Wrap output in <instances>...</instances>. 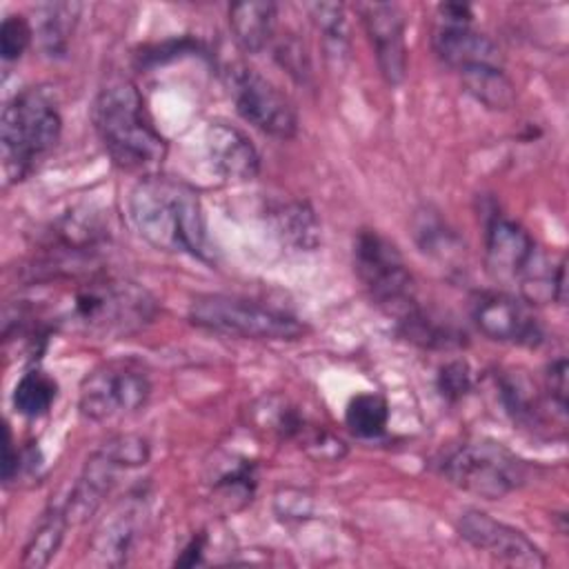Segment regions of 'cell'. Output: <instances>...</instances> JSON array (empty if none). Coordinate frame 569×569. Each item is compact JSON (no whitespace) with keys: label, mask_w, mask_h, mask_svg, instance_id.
Wrapping results in <instances>:
<instances>
[{"label":"cell","mask_w":569,"mask_h":569,"mask_svg":"<svg viewBox=\"0 0 569 569\" xmlns=\"http://www.w3.org/2000/svg\"><path fill=\"white\" fill-rule=\"evenodd\" d=\"M156 298L138 282L109 273L73 278L56 298L20 311L33 329H62L87 338L118 340L138 333L156 316Z\"/></svg>","instance_id":"obj_1"},{"label":"cell","mask_w":569,"mask_h":569,"mask_svg":"<svg viewBox=\"0 0 569 569\" xmlns=\"http://www.w3.org/2000/svg\"><path fill=\"white\" fill-rule=\"evenodd\" d=\"M133 229L151 247L169 253L207 258V227L198 191L169 176H142L129 193Z\"/></svg>","instance_id":"obj_2"},{"label":"cell","mask_w":569,"mask_h":569,"mask_svg":"<svg viewBox=\"0 0 569 569\" xmlns=\"http://www.w3.org/2000/svg\"><path fill=\"white\" fill-rule=\"evenodd\" d=\"M91 122L113 164L142 176L158 173L167 158V140L153 127L133 82H107L91 104Z\"/></svg>","instance_id":"obj_3"},{"label":"cell","mask_w":569,"mask_h":569,"mask_svg":"<svg viewBox=\"0 0 569 569\" xmlns=\"http://www.w3.org/2000/svg\"><path fill=\"white\" fill-rule=\"evenodd\" d=\"M62 116L53 93L44 87L18 91L2 109L0 147L7 182L24 180L58 144Z\"/></svg>","instance_id":"obj_4"},{"label":"cell","mask_w":569,"mask_h":569,"mask_svg":"<svg viewBox=\"0 0 569 569\" xmlns=\"http://www.w3.org/2000/svg\"><path fill=\"white\" fill-rule=\"evenodd\" d=\"M440 473L462 491L500 500L527 482L529 469L511 449L493 440H467L438 462Z\"/></svg>","instance_id":"obj_5"},{"label":"cell","mask_w":569,"mask_h":569,"mask_svg":"<svg viewBox=\"0 0 569 569\" xmlns=\"http://www.w3.org/2000/svg\"><path fill=\"white\" fill-rule=\"evenodd\" d=\"M353 269L369 298L400 320L420 305L416 280L398 247L373 229H360L353 242Z\"/></svg>","instance_id":"obj_6"},{"label":"cell","mask_w":569,"mask_h":569,"mask_svg":"<svg viewBox=\"0 0 569 569\" xmlns=\"http://www.w3.org/2000/svg\"><path fill=\"white\" fill-rule=\"evenodd\" d=\"M189 320L200 329L247 340H296L305 333V325L282 309L222 293L193 300Z\"/></svg>","instance_id":"obj_7"},{"label":"cell","mask_w":569,"mask_h":569,"mask_svg":"<svg viewBox=\"0 0 569 569\" xmlns=\"http://www.w3.org/2000/svg\"><path fill=\"white\" fill-rule=\"evenodd\" d=\"M151 396V380L136 360H109L91 369L82 385L78 407L93 422L136 413Z\"/></svg>","instance_id":"obj_8"},{"label":"cell","mask_w":569,"mask_h":569,"mask_svg":"<svg viewBox=\"0 0 569 569\" xmlns=\"http://www.w3.org/2000/svg\"><path fill=\"white\" fill-rule=\"evenodd\" d=\"M147 460L149 442L142 436L124 433L104 442L96 453H91L69 493L64 505L69 522L87 520L100 507L111 485L116 482V471L140 467Z\"/></svg>","instance_id":"obj_9"},{"label":"cell","mask_w":569,"mask_h":569,"mask_svg":"<svg viewBox=\"0 0 569 569\" xmlns=\"http://www.w3.org/2000/svg\"><path fill=\"white\" fill-rule=\"evenodd\" d=\"M227 87L236 111L267 136L287 140L298 131V116L291 100L262 73L249 67H231Z\"/></svg>","instance_id":"obj_10"},{"label":"cell","mask_w":569,"mask_h":569,"mask_svg":"<svg viewBox=\"0 0 569 569\" xmlns=\"http://www.w3.org/2000/svg\"><path fill=\"white\" fill-rule=\"evenodd\" d=\"M471 318L480 333L496 342L538 347L545 336L529 302L502 291L478 293L471 305Z\"/></svg>","instance_id":"obj_11"},{"label":"cell","mask_w":569,"mask_h":569,"mask_svg":"<svg viewBox=\"0 0 569 569\" xmlns=\"http://www.w3.org/2000/svg\"><path fill=\"white\" fill-rule=\"evenodd\" d=\"M460 536L478 551L518 567L540 569L547 565L542 551L520 529L491 518L485 511L467 509L458 520Z\"/></svg>","instance_id":"obj_12"},{"label":"cell","mask_w":569,"mask_h":569,"mask_svg":"<svg viewBox=\"0 0 569 569\" xmlns=\"http://www.w3.org/2000/svg\"><path fill=\"white\" fill-rule=\"evenodd\" d=\"M362 24L373 44L378 69L389 84H400L407 73L405 16L391 2L360 4Z\"/></svg>","instance_id":"obj_13"},{"label":"cell","mask_w":569,"mask_h":569,"mask_svg":"<svg viewBox=\"0 0 569 569\" xmlns=\"http://www.w3.org/2000/svg\"><path fill=\"white\" fill-rule=\"evenodd\" d=\"M142 496L122 498L96 527L91 538V553L96 565H124L144 522Z\"/></svg>","instance_id":"obj_14"},{"label":"cell","mask_w":569,"mask_h":569,"mask_svg":"<svg viewBox=\"0 0 569 569\" xmlns=\"http://www.w3.org/2000/svg\"><path fill=\"white\" fill-rule=\"evenodd\" d=\"M433 49L445 64L460 73L478 67H502L498 44L467 22H442L433 33Z\"/></svg>","instance_id":"obj_15"},{"label":"cell","mask_w":569,"mask_h":569,"mask_svg":"<svg viewBox=\"0 0 569 569\" xmlns=\"http://www.w3.org/2000/svg\"><path fill=\"white\" fill-rule=\"evenodd\" d=\"M204 147L213 171L227 182H247L260 171V156L251 140L227 122H209Z\"/></svg>","instance_id":"obj_16"},{"label":"cell","mask_w":569,"mask_h":569,"mask_svg":"<svg viewBox=\"0 0 569 569\" xmlns=\"http://www.w3.org/2000/svg\"><path fill=\"white\" fill-rule=\"evenodd\" d=\"M398 333L425 349H453L465 342V333L445 316L418 305L396 320Z\"/></svg>","instance_id":"obj_17"},{"label":"cell","mask_w":569,"mask_h":569,"mask_svg":"<svg viewBox=\"0 0 569 569\" xmlns=\"http://www.w3.org/2000/svg\"><path fill=\"white\" fill-rule=\"evenodd\" d=\"M276 11L273 2H238L229 7V27L233 31L236 42L249 51H262L276 27Z\"/></svg>","instance_id":"obj_18"},{"label":"cell","mask_w":569,"mask_h":569,"mask_svg":"<svg viewBox=\"0 0 569 569\" xmlns=\"http://www.w3.org/2000/svg\"><path fill=\"white\" fill-rule=\"evenodd\" d=\"M276 236L293 247L311 251L320 240V227L305 202H280L267 211Z\"/></svg>","instance_id":"obj_19"},{"label":"cell","mask_w":569,"mask_h":569,"mask_svg":"<svg viewBox=\"0 0 569 569\" xmlns=\"http://www.w3.org/2000/svg\"><path fill=\"white\" fill-rule=\"evenodd\" d=\"M80 11L82 4L78 2H49L38 7V40L47 56L58 58L67 51Z\"/></svg>","instance_id":"obj_20"},{"label":"cell","mask_w":569,"mask_h":569,"mask_svg":"<svg viewBox=\"0 0 569 569\" xmlns=\"http://www.w3.org/2000/svg\"><path fill=\"white\" fill-rule=\"evenodd\" d=\"M67 527H69V516H67L64 507L49 509L42 516L40 525L36 527V531L31 533V538H29V542L24 547L22 567H29V569L47 567L49 560L60 549V542L64 538Z\"/></svg>","instance_id":"obj_21"},{"label":"cell","mask_w":569,"mask_h":569,"mask_svg":"<svg viewBox=\"0 0 569 569\" xmlns=\"http://www.w3.org/2000/svg\"><path fill=\"white\" fill-rule=\"evenodd\" d=\"M58 398V382L40 367L22 373L13 389V407L27 418H38L51 409Z\"/></svg>","instance_id":"obj_22"},{"label":"cell","mask_w":569,"mask_h":569,"mask_svg":"<svg viewBox=\"0 0 569 569\" xmlns=\"http://www.w3.org/2000/svg\"><path fill=\"white\" fill-rule=\"evenodd\" d=\"M460 76L465 89L489 109H509L516 100V89L502 67H478Z\"/></svg>","instance_id":"obj_23"},{"label":"cell","mask_w":569,"mask_h":569,"mask_svg":"<svg viewBox=\"0 0 569 569\" xmlns=\"http://www.w3.org/2000/svg\"><path fill=\"white\" fill-rule=\"evenodd\" d=\"M345 422L358 438H378L387 431L389 405L380 393H358L347 405Z\"/></svg>","instance_id":"obj_24"},{"label":"cell","mask_w":569,"mask_h":569,"mask_svg":"<svg viewBox=\"0 0 569 569\" xmlns=\"http://www.w3.org/2000/svg\"><path fill=\"white\" fill-rule=\"evenodd\" d=\"M33 38V29L29 24V20L20 13H11L2 20V27H0V53H2V60L4 62H13L18 60L29 42Z\"/></svg>","instance_id":"obj_25"},{"label":"cell","mask_w":569,"mask_h":569,"mask_svg":"<svg viewBox=\"0 0 569 569\" xmlns=\"http://www.w3.org/2000/svg\"><path fill=\"white\" fill-rule=\"evenodd\" d=\"M309 11L313 16V22L318 24V29L325 33L327 42H333L340 51L342 42L347 40V27H345V13H342V4H333V2H316L309 4Z\"/></svg>","instance_id":"obj_26"},{"label":"cell","mask_w":569,"mask_h":569,"mask_svg":"<svg viewBox=\"0 0 569 569\" xmlns=\"http://www.w3.org/2000/svg\"><path fill=\"white\" fill-rule=\"evenodd\" d=\"M438 389L447 400H460L471 389V371L465 360L447 362L438 376Z\"/></svg>","instance_id":"obj_27"},{"label":"cell","mask_w":569,"mask_h":569,"mask_svg":"<svg viewBox=\"0 0 569 569\" xmlns=\"http://www.w3.org/2000/svg\"><path fill=\"white\" fill-rule=\"evenodd\" d=\"M547 382V398L562 411L567 413V360L556 358L545 373Z\"/></svg>","instance_id":"obj_28"},{"label":"cell","mask_w":569,"mask_h":569,"mask_svg":"<svg viewBox=\"0 0 569 569\" xmlns=\"http://www.w3.org/2000/svg\"><path fill=\"white\" fill-rule=\"evenodd\" d=\"M22 469V456L16 451L11 431L4 429V458H2V478L4 482H11Z\"/></svg>","instance_id":"obj_29"}]
</instances>
